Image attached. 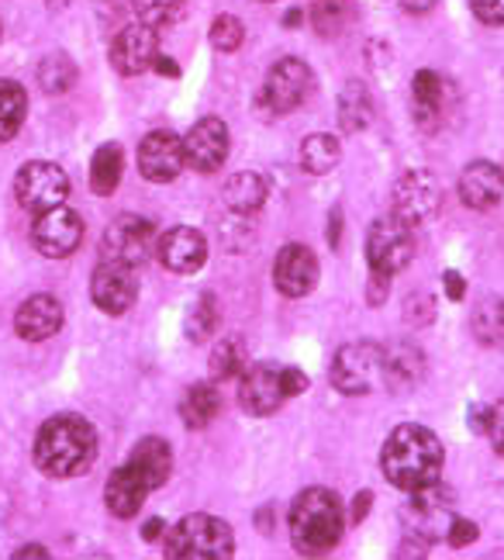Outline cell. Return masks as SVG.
I'll return each instance as SVG.
<instances>
[{
    "instance_id": "cell-7",
    "label": "cell",
    "mask_w": 504,
    "mask_h": 560,
    "mask_svg": "<svg viewBox=\"0 0 504 560\" xmlns=\"http://www.w3.org/2000/svg\"><path fill=\"white\" fill-rule=\"evenodd\" d=\"M384 377V350L370 339L345 342L332 360V384L342 395H370Z\"/></svg>"
},
{
    "instance_id": "cell-2",
    "label": "cell",
    "mask_w": 504,
    "mask_h": 560,
    "mask_svg": "<svg viewBox=\"0 0 504 560\" xmlns=\"http://www.w3.org/2000/svg\"><path fill=\"white\" fill-rule=\"evenodd\" d=\"M97 457V433L80 416H52L35 436V467L49 478H80Z\"/></svg>"
},
{
    "instance_id": "cell-26",
    "label": "cell",
    "mask_w": 504,
    "mask_h": 560,
    "mask_svg": "<svg viewBox=\"0 0 504 560\" xmlns=\"http://www.w3.org/2000/svg\"><path fill=\"white\" fill-rule=\"evenodd\" d=\"M121 174H125V149L118 142H104L97 153H94V163H91V187L101 198H112L121 184Z\"/></svg>"
},
{
    "instance_id": "cell-19",
    "label": "cell",
    "mask_w": 504,
    "mask_h": 560,
    "mask_svg": "<svg viewBox=\"0 0 504 560\" xmlns=\"http://www.w3.org/2000/svg\"><path fill=\"white\" fill-rule=\"evenodd\" d=\"M160 260L166 270L173 273H197L204 267L208 260V243H204V235L197 232V229H187V225H177V229H169L166 235H160Z\"/></svg>"
},
{
    "instance_id": "cell-29",
    "label": "cell",
    "mask_w": 504,
    "mask_h": 560,
    "mask_svg": "<svg viewBox=\"0 0 504 560\" xmlns=\"http://www.w3.org/2000/svg\"><path fill=\"white\" fill-rule=\"evenodd\" d=\"M28 115V94L14 80H0V142H11Z\"/></svg>"
},
{
    "instance_id": "cell-4",
    "label": "cell",
    "mask_w": 504,
    "mask_h": 560,
    "mask_svg": "<svg viewBox=\"0 0 504 560\" xmlns=\"http://www.w3.org/2000/svg\"><path fill=\"white\" fill-rule=\"evenodd\" d=\"M235 553V536L225 520L208 512H194L169 529L166 557L169 560H225Z\"/></svg>"
},
{
    "instance_id": "cell-16",
    "label": "cell",
    "mask_w": 504,
    "mask_h": 560,
    "mask_svg": "<svg viewBox=\"0 0 504 560\" xmlns=\"http://www.w3.org/2000/svg\"><path fill=\"white\" fill-rule=\"evenodd\" d=\"M187 166L184 160V139L173 132H149L139 145V170L152 184H169L180 177Z\"/></svg>"
},
{
    "instance_id": "cell-38",
    "label": "cell",
    "mask_w": 504,
    "mask_h": 560,
    "mask_svg": "<svg viewBox=\"0 0 504 560\" xmlns=\"http://www.w3.org/2000/svg\"><path fill=\"white\" fill-rule=\"evenodd\" d=\"M246 42V28L235 14H218L211 25V46L218 52H235Z\"/></svg>"
},
{
    "instance_id": "cell-14",
    "label": "cell",
    "mask_w": 504,
    "mask_h": 560,
    "mask_svg": "<svg viewBox=\"0 0 504 560\" xmlns=\"http://www.w3.org/2000/svg\"><path fill=\"white\" fill-rule=\"evenodd\" d=\"M308 94H312V70H308V62H301V59H280L267 77V88H262V101H267L277 115L294 112Z\"/></svg>"
},
{
    "instance_id": "cell-45",
    "label": "cell",
    "mask_w": 504,
    "mask_h": 560,
    "mask_svg": "<svg viewBox=\"0 0 504 560\" xmlns=\"http://www.w3.org/2000/svg\"><path fill=\"white\" fill-rule=\"evenodd\" d=\"M370 505H374V494H370V491H360V494H356V502H353V512H349V520H353V523H363V520H366V512H370Z\"/></svg>"
},
{
    "instance_id": "cell-50",
    "label": "cell",
    "mask_w": 504,
    "mask_h": 560,
    "mask_svg": "<svg viewBox=\"0 0 504 560\" xmlns=\"http://www.w3.org/2000/svg\"><path fill=\"white\" fill-rule=\"evenodd\" d=\"M401 4L408 8V11H429L435 0H401Z\"/></svg>"
},
{
    "instance_id": "cell-8",
    "label": "cell",
    "mask_w": 504,
    "mask_h": 560,
    "mask_svg": "<svg viewBox=\"0 0 504 560\" xmlns=\"http://www.w3.org/2000/svg\"><path fill=\"white\" fill-rule=\"evenodd\" d=\"M14 198L17 205L32 211V214H42L49 208H59L70 198V177H66V170L56 166V163H46V160H32L17 170L14 177Z\"/></svg>"
},
{
    "instance_id": "cell-21",
    "label": "cell",
    "mask_w": 504,
    "mask_h": 560,
    "mask_svg": "<svg viewBox=\"0 0 504 560\" xmlns=\"http://www.w3.org/2000/svg\"><path fill=\"white\" fill-rule=\"evenodd\" d=\"M456 187H459V201H464L467 208L491 211L504 198V174H501V166H494L488 160H477L464 170V174H459Z\"/></svg>"
},
{
    "instance_id": "cell-15",
    "label": "cell",
    "mask_w": 504,
    "mask_h": 560,
    "mask_svg": "<svg viewBox=\"0 0 504 560\" xmlns=\"http://www.w3.org/2000/svg\"><path fill=\"white\" fill-rule=\"evenodd\" d=\"M228 156V128L222 118H201L184 139V160L197 174H214Z\"/></svg>"
},
{
    "instance_id": "cell-18",
    "label": "cell",
    "mask_w": 504,
    "mask_h": 560,
    "mask_svg": "<svg viewBox=\"0 0 504 560\" xmlns=\"http://www.w3.org/2000/svg\"><path fill=\"white\" fill-rule=\"evenodd\" d=\"M273 284L283 298H304L318 284V260L308 246L291 243L277 253L273 264Z\"/></svg>"
},
{
    "instance_id": "cell-44",
    "label": "cell",
    "mask_w": 504,
    "mask_h": 560,
    "mask_svg": "<svg viewBox=\"0 0 504 560\" xmlns=\"http://www.w3.org/2000/svg\"><path fill=\"white\" fill-rule=\"evenodd\" d=\"M488 422H491V408L473 405L470 408V429H473V433H488Z\"/></svg>"
},
{
    "instance_id": "cell-41",
    "label": "cell",
    "mask_w": 504,
    "mask_h": 560,
    "mask_svg": "<svg viewBox=\"0 0 504 560\" xmlns=\"http://www.w3.org/2000/svg\"><path fill=\"white\" fill-rule=\"evenodd\" d=\"M488 436L497 450V457H504V398L491 408V422H488Z\"/></svg>"
},
{
    "instance_id": "cell-35",
    "label": "cell",
    "mask_w": 504,
    "mask_h": 560,
    "mask_svg": "<svg viewBox=\"0 0 504 560\" xmlns=\"http://www.w3.org/2000/svg\"><path fill=\"white\" fill-rule=\"evenodd\" d=\"M411 91H414V104H419V112L435 115L443 107V101H446V80L435 70H419L411 80Z\"/></svg>"
},
{
    "instance_id": "cell-5",
    "label": "cell",
    "mask_w": 504,
    "mask_h": 560,
    "mask_svg": "<svg viewBox=\"0 0 504 560\" xmlns=\"http://www.w3.org/2000/svg\"><path fill=\"white\" fill-rule=\"evenodd\" d=\"M160 246V232L142 214H121L104 232L101 243V260L107 264H125L131 270H139L142 264L152 260V253Z\"/></svg>"
},
{
    "instance_id": "cell-48",
    "label": "cell",
    "mask_w": 504,
    "mask_h": 560,
    "mask_svg": "<svg viewBox=\"0 0 504 560\" xmlns=\"http://www.w3.org/2000/svg\"><path fill=\"white\" fill-rule=\"evenodd\" d=\"M163 533H166V523H163V520H149V523L142 526V540L152 544V540H160Z\"/></svg>"
},
{
    "instance_id": "cell-39",
    "label": "cell",
    "mask_w": 504,
    "mask_h": 560,
    "mask_svg": "<svg viewBox=\"0 0 504 560\" xmlns=\"http://www.w3.org/2000/svg\"><path fill=\"white\" fill-rule=\"evenodd\" d=\"M480 536V529H477V523H470V520H453L449 523V529H446V540L453 544V547H470L473 540Z\"/></svg>"
},
{
    "instance_id": "cell-9",
    "label": "cell",
    "mask_w": 504,
    "mask_h": 560,
    "mask_svg": "<svg viewBox=\"0 0 504 560\" xmlns=\"http://www.w3.org/2000/svg\"><path fill=\"white\" fill-rule=\"evenodd\" d=\"M414 256V235L411 225H405L398 214H387L377 219L366 232V264L377 273H401Z\"/></svg>"
},
{
    "instance_id": "cell-24",
    "label": "cell",
    "mask_w": 504,
    "mask_h": 560,
    "mask_svg": "<svg viewBox=\"0 0 504 560\" xmlns=\"http://www.w3.org/2000/svg\"><path fill=\"white\" fill-rule=\"evenodd\" d=\"M374 121V97L363 88L360 80H349L339 91V125L342 132H363V128Z\"/></svg>"
},
{
    "instance_id": "cell-49",
    "label": "cell",
    "mask_w": 504,
    "mask_h": 560,
    "mask_svg": "<svg viewBox=\"0 0 504 560\" xmlns=\"http://www.w3.org/2000/svg\"><path fill=\"white\" fill-rule=\"evenodd\" d=\"M25 557H38V560H49V550L46 547H38V544H28V547H21L14 553V560H25Z\"/></svg>"
},
{
    "instance_id": "cell-6",
    "label": "cell",
    "mask_w": 504,
    "mask_h": 560,
    "mask_svg": "<svg viewBox=\"0 0 504 560\" xmlns=\"http://www.w3.org/2000/svg\"><path fill=\"white\" fill-rule=\"evenodd\" d=\"M453 505H456L453 491L439 481L408 491V505H405L408 536H414L422 547L435 544L439 536H446V529L453 523Z\"/></svg>"
},
{
    "instance_id": "cell-11",
    "label": "cell",
    "mask_w": 504,
    "mask_h": 560,
    "mask_svg": "<svg viewBox=\"0 0 504 560\" xmlns=\"http://www.w3.org/2000/svg\"><path fill=\"white\" fill-rule=\"evenodd\" d=\"M32 243L42 256H49V260H66V256H73L83 243V219L80 211L73 208H49L35 214V225H32Z\"/></svg>"
},
{
    "instance_id": "cell-12",
    "label": "cell",
    "mask_w": 504,
    "mask_h": 560,
    "mask_svg": "<svg viewBox=\"0 0 504 560\" xmlns=\"http://www.w3.org/2000/svg\"><path fill=\"white\" fill-rule=\"evenodd\" d=\"M283 401H288V392H283V368H277V363H256V368L243 374V384H238V405H243V412L262 419V416H273Z\"/></svg>"
},
{
    "instance_id": "cell-13",
    "label": "cell",
    "mask_w": 504,
    "mask_h": 560,
    "mask_svg": "<svg viewBox=\"0 0 504 560\" xmlns=\"http://www.w3.org/2000/svg\"><path fill=\"white\" fill-rule=\"evenodd\" d=\"M91 294H94V305L104 315H125L139 298V277L125 264L101 260V267L94 270V280H91Z\"/></svg>"
},
{
    "instance_id": "cell-1",
    "label": "cell",
    "mask_w": 504,
    "mask_h": 560,
    "mask_svg": "<svg viewBox=\"0 0 504 560\" xmlns=\"http://www.w3.org/2000/svg\"><path fill=\"white\" fill-rule=\"evenodd\" d=\"M443 457L446 454H443L439 436L425 425L408 422V425H398L387 436V443L380 450V467H384V478L394 488L414 491V488H425L432 481H439Z\"/></svg>"
},
{
    "instance_id": "cell-42",
    "label": "cell",
    "mask_w": 504,
    "mask_h": 560,
    "mask_svg": "<svg viewBox=\"0 0 504 560\" xmlns=\"http://www.w3.org/2000/svg\"><path fill=\"white\" fill-rule=\"evenodd\" d=\"M283 392H288V398L304 395L308 392V374L297 371V368H283Z\"/></svg>"
},
{
    "instance_id": "cell-40",
    "label": "cell",
    "mask_w": 504,
    "mask_h": 560,
    "mask_svg": "<svg viewBox=\"0 0 504 560\" xmlns=\"http://www.w3.org/2000/svg\"><path fill=\"white\" fill-rule=\"evenodd\" d=\"M470 11L484 25H504V0H470Z\"/></svg>"
},
{
    "instance_id": "cell-51",
    "label": "cell",
    "mask_w": 504,
    "mask_h": 560,
    "mask_svg": "<svg viewBox=\"0 0 504 560\" xmlns=\"http://www.w3.org/2000/svg\"><path fill=\"white\" fill-rule=\"evenodd\" d=\"M301 25V11H288L283 14V28H297Z\"/></svg>"
},
{
    "instance_id": "cell-25",
    "label": "cell",
    "mask_w": 504,
    "mask_h": 560,
    "mask_svg": "<svg viewBox=\"0 0 504 560\" xmlns=\"http://www.w3.org/2000/svg\"><path fill=\"white\" fill-rule=\"evenodd\" d=\"M128 460L145 474L152 491H156L160 485H166L169 470H173V454H169V446L160 436H145L142 443H136V450H131Z\"/></svg>"
},
{
    "instance_id": "cell-43",
    "label": "cell",
    "mask_w": 504,
    "mask_h": 560,
    "mask_svg": "<svg viewBox=\"0 0 504 560\" xmlns=\"http://www.w3.org/2000/svg\"><path fill=\"white\" fill-rule=\"evenodd\" d=\"M443 288H446V294H449L453 301H464V298H467V280H464V273H459V270H446Z\"/></svg>"
},
{
    "instance_id": "cell-34",
    "label": "cell",
    "mask_w": 504,
    "mask_h": 560,
    "mask_svg": "<svg viewBox=\"0 0 504 560\" xmlns=\"http://www.w3.org/2000/svg\"><path fill=\"white\" fill-rule=\"evenodd\" d=\"M473 336L488 347H504V298H488L473 312Z\"/></svg>"
},
{
    "instance_id": "cell-47",
    "label": "cell",
    "mask_w": 504,
    "mask_h": 560,
    "mask_svg": "<svg viewBox=\"0 0 504 560\" xmlns=\"http://www.w3.org/2000/svg\"><path fill=\"white\" fill-rule=\"evenodd\" d=\"M339 243H342V211L336 208L332 219H328V246L339 249Z\"/></svg>"
},
{
    "instance_id": "cell-10",
    "label": "cell",
    "mask_w": 504,
    "mask_h": 560,
    "mask_svg": "<svg viewBox=\"0 0 504 560\" xmlns=\"http://www.w3.org/2000/svg\"><path fill=\"white\" fill-rule=\"evenodd\" d=\"M439 208H443V184L429 170H411L394 187V214L411 229L432 222Z\"/></svg>"
},
{
    "instance_id": "cell-37",
    "label": "cell",
    "mask_w": 504,
    "mask_h": 560,
    "mask_svg": "<svg viewBox=\"0 0 504 560\" xmlns=\"http://www.w3.org/2000/svg\"><path fill=\"white\" fill-rule=\"evenodd\" d=\"M184 329L194 342H204L214 329H218V301L214 294H201L194 301V308L187 312Z\"/></svg>"
},
{
    "instance_id": "cell-22",
    "label": "cell",
    "mask_w": 504,
    "mask_h": 560,
    "mask_svg": "<svg viewBox=\"0 0 504 560\" xmlns=\"http://www.w3.org/2000/svg\"><path fill=\"white\" fill-rule=\"evenodd\" d=\"M152 491V485H149V478L145 474L131 464V460H125L112 478H107V488H104V502H107V509H112L118 520H131L139 509H142V502H145V494Z\"/></svg>"
},
{
    "instance_id": "cell-17",
    "label": "cell",
    "mask_w": 504,
    "mask_h": 560,
    "mask_svg": "<svg viewBox=\"0 0 504 560\" xmlns=\"http://www.w3.org/2000/svg\"><path fill=\"white\" fill-rule=\"evenodd\" d=\"M160 56V35L149 25H128L112 46V67L121 77H139L145 70H152V62Z\"/></svg>"
},
{
    "instance_id": "cell-30",
    "label": "cell",
    "mask_w": 504,
    "mask_h": 560,
    "mask_svg": "<svg viewBox=\"0 0 504 560\" xmlns=\"http://www.w3.org/2000/svg\"><path fill=\"white\" fill-rule=\"evenodd\" d=\"M339 156H342L339 139L336 136H325V132L308 136V139H304V145H301V166L308 170V174H315V177L332 174Z\"/></svg>"
},
{
    "instance_id": "cell-36",
    "label": "cell",
    "mask_w": 504,
    "mask_h": 560,
    "mask_svg": "<svg viewBox=\"0 0 504 560\" xmlns=\"http://www.w3.org/2000/svg\"><path fill=\"white\" fill-rule=\"evenodd\" d=\"M187 11V0H136V18L149 28H163V25H173V21H180Z\"/></svg>"
},
{
    "instance_id": "cell-28",
    "label": "cell",
    "mask_w": 504,
    "mask_h": 560,
    "mask_svg": "<svg viewBox=\"0 0 504 560\" xmlns=\"http://www.w3.org/2000/svg\"><path fill=\"white\" fill-rule=\"evenodd\" d=\"M218 408H222V395L214 384H194L180 401V419L187 429H204L214 422Z\"/></svg>"
},
{
    "instance_id": "cell-46",
    "label": "cell",
    "mask_w": 504,
    "mask_h": 560,
    "mask_svg": "<svg viewBox=\"0 0 504 560\" xmlns=\"http://www.w3.org/2000/svg\"><path fill=\"white\" fill-rule=\"evenodd\" d=\"M152 70H156L160 77H166V80H177L180 77V67L169 56H163V52L156 56V62H152Z\"/></svg>"
},
{
    "instance_id": "cell-33",
    "label": "cell",
    "mask_w": 504,
    "mask_h": 560,
    "mask_svg": "<svg viewBox=\"0 0 504 560\" xmlns=\"http://www.w3.org/2000/svg\"><path fill=\"white\" fill-rule=\"evenodd\" d=\"M246 374V347L243 339H222L211 353V377L214 381H235Z\"/></svg>"
},
{
    "instance_id": "cell-23",
    "label": "cell",
    "mask_w": 504,
    "mask_h": 560,
    "mask_svg": "<svg viewBox=\"0 0 504 560\" xmlns=\"http://www.w3.org/2000/svg\"><path fill=\"white\" fill-rule=\"evenodd\" d=\"M422 374H425V357L414 342H398L390 353H384V381L394 392H398V387L408 392V387L422 381Z\"/></svg>"
},
{
    "instance_id": "cell-52",
    "label": "cell",
    "mask_w": 504,
    "mask_h": 560,
    "mask_svg": "<svg viewBox=\"0 0 504 560\" xmlns=\"http://www.w3.org/2000/svg\"><path fill=\"white\" fill-rule=\"evenodd\" d=\"M262 4H273V0H262Z\"/></svg>"
},
{
    "instance_id": "cell-31",
    "label": "cell",
    "mask_w": 504,
    "mask_h": 560,
    "mask_svg": "<svg viewBox=\"0 0 504 560\" xmlns=\"http://www.w3.org/2000/svg\"><path fill=\"white\" fill-rule=\"evenodd\" d=\"M77 77H80V70L70 59V52H49L38 62V83L46 94H66L77 83Z\"/></svg>"
},
{
    "instance_id": "cell-20",
    "label": "cell",
    "mask_w": 504,
    "mask_h": 560,
    "mask_svg": "<svg viewBox=\"0 0 504 560\" xmlns=\"http://www.w3.org/2000/svg\"><path fill=\"white\" fill-rule=\"evenodd\" d=\"M62 329V305L52 294H32L14 312V332L28 342H46Z\"/></svg>"
},
{
    "instance_id": "cell-27",
    "label": "cell",
    "mask_w": 504,
    "mask_h": 560,
    "mask_svg": "<svg viewBox=\"0 0 504 560\" xmlns=\"http://www.w3.org/2000/svg\"><path fill=\"white\" fill-rule=\"evenodd\" d=\"M225 205L235 214H256L262 205H267V180L253 170H243L225 184Z\"/></svg>"
},
{
    "instance_id": "cell-32",
    "label": "cell",
    "mask_w": 504,
    "mask_h": 560,
    "mask_svg": "<svg viewBox=\"0 0 504 560\" xmlns=\"http://www.w3.org/2000/svg\"><path fill=\"white\" fill-rule=\"evenodd\" d=\"M349 21H353V4L349 0H315L312 4V25L325 38L342 35L349 28Z\"/></svg>"
},
{
    "instance_id": "cell-53",
    "label": "cell",
    "mask_w": 504,
    "mask_h": 560,
    "mask_svg": "<svg viewBox=\"0 0 504 560\" xmlns=\"http://www.w3.org/2000/svg\"><path fill=\"white\" fill-rule=\"evenodd\" d=\"M0 38H4V28H0Z\"/></svg>"
},
{
    "instance_id": "cell-3",
    "label": "cell",
    "mask_w": 504,
    "mask_h": 560,
    "mask_svg": "<svg viewBox=\"0 0 504 560\" xmlns=\"http://www.w3.org/2000/svg\"><path fill=\"white\" fill-rule=\"evenodd\" d=\"M291 540L304 557H321L342 540V502L328 488H304L291 505Z\"/></svg>"
}]
</instances>
